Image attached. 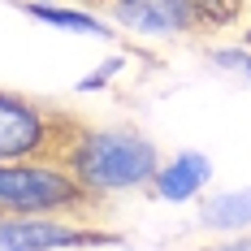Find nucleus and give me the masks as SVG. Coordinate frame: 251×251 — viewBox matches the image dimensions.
<instances>
[{
    "instance_id": "obj_7",
    "label": "nucleus",
    "mask_w": 251,
    "mask_h": 251,
    "mask_svg": "<svg viewBox=\"0 0 251 251\" xmlns=\"http://www.w3.org/2000/svg\"><path fill=\"white\" fill-rule=\"evenodd\" d=\"M200 226L208 234H251V186H229L200 200Z\"/></svg>"
},
{
    "instance_id": "obj_12",
    "label": "nucleus",
    "mask_w": 251,
    "mask_h": 251,
    "mask_svg": "<svg viewBox=\"0 0 251 251\" xmlns=\"http://www.w3.org/2000/svg\"><path fill=\"white\" fill-rule=\"evenodd\" d=\"M200 251H251V234H234L226 243H208V247H200Z\"/></svg>"
},
{
    "instance_id": "obj_1",
    "label": "nucleus",
    "mask_w": 251,
    "mask_h": 251,
    "mask_svg": "<svg viewBox=\"0 0 251 251\" xmlns=\"http://www.w3.org/2000/svg\"><path fill=\"white\" fill-rule=\"evenodd\" d=\"M61 160L78 177V186L104 208L108 200L151 191V177L160 174L165 156L156 139L134 126H78L61 148Z\"/></svg>"
},
{
    "instance_id": "obj_10",
    "label": "nucleus",
    "mask_w": 251,
    "mask_h": 251,
    "mask_svg": "<svg viewBox=\"0 0 251 251\" xmlns=\"http://www.w3.org/2000/svg\"><path fill=\"white\" fill-rule=\"evenodd\" d=\"M203 13V26L212 30V26H229L238 13H243V0H195Z\"/></svg>"
},
{
    "instance_id": "obj_3",
    "label": "nucleus",
    "mask_w": 251,
    "mask_h": 251,
    "mask_svg": "<svg viewBox=\"0 0 251 251\" xmlns=\"http://www.w3.org/2000/svg\"><path fill=\"white\" fill-rule=\"evenodd\" d=\"M82 122L70 113L48 108V104L18 96V91H0V165L9 160H35V156H61Z\"/></svg>"
},
{
    "instance_id": "obj_4",
    "label": "nucleus",
    "mask_w": 251,
    "mask_h": 251,
    "mask_svg": "<svg viewBox=\"0 0 251 251\" xmlns=\"http://www.w3.org/2000/svg\"><path fill=\"white\" fill-rule=\"evenodd\" d=\"M104 13L113 26H122L143 44H169L208 30L195 0H104Z\"/></svg>"
},
{
    "instance_id": "obj_8",
    "label": "nucleus",
    "mask_w": 251,
    "mask_h": 251,
    "mask_svg": "<svg viewBox=\"0 0 251 251\" xmlns=\"http://www.w3.org/2000/svg\"><path fill=\"white\" fill-rule=\"evenodd\" d=\"M26 18L44 26H56V30H78V35H91V39H113V22H104L87 9H65V4H44V0H18Z\"/></svg>"
},
{
    "instance_id": "obj_9",
    "label": "nucleus",
    "mask_w": 251,
    "mask_h": 251,
    "mask_svg": "<svg viewBox=\"0 0 251 251\" xmlns=\"http://www.w3.org/2000/svg\"><path fill=\"white\" fill-rule=\"evenodd\" d=\"M126 65H130V52H113V56H104V61H100V65H96L87 78H78L74 91H82V96H91V91H104L113 78H122V74H126Z\"/></svg>"
},
{
    "instance_id": "obj_5",
    "label": "nucleus",
    "mask_w": 251,
    "mask_h": 251,
    "mask_svg": "<svg viewBox=\"0 0 251 251\" xmlns=\"http://www.w3.org/2000/svg\"><path fill=\"white\" fill-rule=\"evenodd\" d=\"M104 243H117V234L74 217H0V251H74Z\"/></svg>"
},
{
    "instance_id": "obj_11",
    "label": "nucleus",
    "mask_w": 251,
    "mask_h": 251,
    "mask_svg": "<svg viewBox=\"0 0 251 251\" xmlns=\"http://www.w3.org/2000/svg\"><path fill=\"white\" fill-rule=\"evenodd\" d=\"M212 65L234 70L238 78H247V82H251V48H247V44H238V48H212Z\"/></svg>"
},
{
    "instance_id": "obj_6",
    "label": "nucleus",
    "mask_w": 251,
    "mask_h": 251,
    "mask_svg": "<svg viewBox=\"0 0 251 251\" xmlns=\"http://www.w3.org/2000/svg\"><path fill=\"white\" fill-rule=\"evenodd\" d=\"M212 160H208V151H195V148H182L174 156H165L160 160V174L151 177V191L160 203H195L203 200V191L212 186Z\"/></svg>"
},
{
    "instance_id": "obj_13",
    "label": "nucleus",
    "mask_w": 251,
    "mask_h": 251,
    "mask_svg": "<svg viewBox=\"0 0 251 251\" xmlns=\"http://www.w3.org/2000/svg\"><path fill=\"white\" fill-rule=\"evenodd\" d=\"M243 44H247V48H251V26H247V30H243Z\"/></svg>"
},
{
    "instance_id": "obj_2",
    "label": "nucleus",
    "mask_w": 251,
    "mask_h": 251,
    "mask_svg": "<svg viewBox=\"0 0 251 251\" xmlns=\"http://www.w3.org/2000/svg\"><path fill=\"white\" fill-rule=\"evenodd\" d=\"M100 203L91 200L61 156L0 165V217H74L87 221Z\"/></svg>"
}]
</instances>
